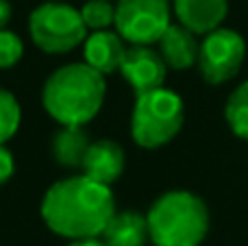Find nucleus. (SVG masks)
Returning a JSON list of instances; mask_svg holds the SVG:
<instances>
[{"label": "nucleus", "instance_id": "1", "mask_svg": "<svg viewBox=\"0 0 248 246\" xmlns=\"http://www.w3.org/2000/svg\"><path fill=\"white\" fill-rule=\"evenodd\" d=\"M42 220L65 240L100 238L116 214L111 185L78 174L52 183L39 205Z\"/></svg>", "mask_w": 248, "mask_h": 246}, {"label": "nucleus", "instance_id": "15", "mask_svg": "<svg viewBox=\"0 0 248 246\" xmlns=\"http://www.w3.org/2000/svg\"><path fill=\"white\" fill-rule=\"evenodd\" d=\"M224 120L235 138L248 142V81L240 83L224 103Z\"/></svg>", "mask_w": 248, "mask_h": 246}, {"label": "nucleus", "instance_id": "7", "mask_svg": "<svg viewBox=\"0 0 248 246\" xmlns=\"http://www.w3.org/2000/svg\"><path fill=\"white\" fill-rule=\"evenodd\" d=\"M170 24L166 0H116L113 29L131 46H153Z\"/></svg>", "mask_w": 248, "mask_h": 246}, {"label": "nucleus", "instance_id": "13", "mask_svg": "<svg viewBox=\"0 0 248 246\" xmlns=\"http://www.w3.org/2000/svg\"><path fill=\"white\" fill-rule=\"evenodd\" d=\"M100 238L107 246H144L150 240L146 216L135 209H116Z\"/></svg>", "mask_w": 248, "mask_h": 246}, {"label": "nucleus", "instance_id": "10", "mask_svg": "<svg viewBox=\"0 0 248 246\" xmlns=\"http://www.w3.org/2000/svg\"><path fill=\"white\" fill-rule=\"evenodd\" d=\"M179 24L196 35H207L220 29L229 15V0H172Z\"/></svg>", "mask_w": 248, "mask_h": 246}, {"label": "nucleus", "instance_id": "20", "mask_svg": "<svg viewBox=\"0 0 248 246\" xmlns=\"http://www.w3.org/2000/svg\"><path fill=\"white\" fill-rule=\"evenodd\" d=\"M13 17V7L9 0H0V29H7V24Z\"/></svg>", "mask_w": 248, "mask_h": 246}, {"label": "nucleus", "instance_id": "18", "mask_svg": "<svg viewBox=\"0 0 248 246\" xmlns=\"http://www.w3.org/2000/svg\"><path fill=\"white\" fill-rule=\"evenodd\" d=\"M24 55V42L13 31L0 29V70H9L20 63Z\"/></svg>", "mask_w": 248, "mask_h": 246}, {"label": "nucleus", "instance_id": "9", "mask_svg": "<svg viewBox=\"0 0 248 246\" xmlns=\"http://www.w3.org/2000/svg\"><path fill=\"white\" fill-rule=\"evenodd\" d=\"M124 166H126V157H124V148L116 139H96L90 144L83 159V174L98 183L111 185L122 177Z\"/></svg>", "mask_w": 248, "mask_h": 246}, {"label": "nucleus", "instance_id": "5", "mask_svg": "<svg viewBox=\"0 0 248 246\" xmlns=\"http://www.w3.org/2000/svg\"><path fill=\"white\" fill-rule=\"evenodd\" d=\"M29 35L46 55L72 52L87 39V26L81 11L61 0H46L29 15Z\"/></svg>", "mask_w": 248, "mask_h": 246}, {"label": "nucleus", "instance_id": "22", "mask_svg": "<svg viewBox=\"0 0 248 246\" xmlns=\"http://www.w3.org/2000/svg\"><path fill=\"white\" fill-rule=\"evenodd\" d=\"M166 2H172V0H166Z\"/></svg>", "mask_w": 248, "mask_h": 246}, {"label": "nucleus", "instance_id": "21", "mask_svg": "<svg viewBox=\"0 0 248 246\" xmlns=\"http://www.w3.org/2000/svg\"><path fill=\"white\" fill-rule=\"evenodd\" d=\"M68 246H107L98 238H85V240H70Z\"/></svg>", "mask_w": 248, "mask_h": 246}, {"label": "nucleus", "instance_id": "14", "mask_svg": "<svg viewBox=\"0 0 248 246\" xmlns=\"http://www.w3.org/2000/svg\"><path fill=\"white\" fill-rule=\"evenodd\" d=\"M92 139L85 126H61L50 144V153L61 168H81Z\"/></svg>", "mask_w": 248, "mask_h": 246}, {"label": "nucleus", "instance_id": "11", "mask_svg": "<svg viewBox=\"0 0 248 246\" xmlns=\"http://www.w3.org/2000/svg\"><path fill=\"white\" fill-rule=\"evenodd\" d=\"M124 55H126V42L118 35V31H94L83 42V61L105 77L120 70Z\"/></svg>", "mask_w": 248, "mask_h": 246}, {"label": "nucleus", "instance_id": "6", "mask_svg": "<svg viewBox=\"0 0 248 246\" xmlns=\"http://www.w3.org/2000/svg\"><path fill=\"white\" fill-rule=\"evenodd\" d=\"M246 61V39L233 29H220L202 35L198 50V72L209 85H224L240 74Z\"/></svg>", "mask_w": 248, "mask_h": 246}, {"label": "nucleus", "instance_id": "12", "mask_svg": "<svg viewBox=\"0 0 248 246\" xmlns=\"http://www.w3.org/2000/svg\"><path fill=\"white\" fill-rule=\"evenodd\" d=\"M159 55L163 57L166 65L170 70H189L196 65L198 61V50H201V42L194 31H189L183 24H170L166 33L159 39Z\"/></svg>", "mask_w": 248, "mask_h": 246}, {"label": "nucleus", "instance_id": "16", "mask_svg": "<svg viewBox=\"0 0 248 246\" xmlns=\"http://www.w3.org/2000/svg\"><path fill=\"white\" fill-rule=\"evenodd\" d=\"M22 124V107L9 90L0 87V144H7Z\"/></svg>", "mask_w": 248, "mask_h": 246}, {"label": "nucleus", "instance_id": "17", "mask_svg": "<svg viewBox=\"0 0 248 246\" xmlns=\"http://www.w3.org/2000/svg\"><path fill=\"white\" fill-rule=\"evenodd\" d=\"M78 11H81L85 26L92 31H105L113 26V20H116V2L113 0H87Z\"/></svg>", "mask_w": 248, "mask_h": 246}, {"label": "nucleus", "instance_id": "4", "mask_svg": "<svg viewBox=\"0 0 248 246\" xmlns=\"http://www.w3.org/2000/svg\"><path fill=\"white\" fill-rule=\"evenodd\" d=\"M185 122V105L176 92L159 87L135 96L131 111V138L140 148L155 151L170 144Z\"/></svg>", "mask_w": 248, "mask_h": 246}, {"label": "nucleus", "instance_id": "2", "mask_svg": "<svg viewBox=\"0 0 248 246\" xmlns=\"http://www.w3.org/2000/svg\"><path fill=\"white\" fill-rule=\"evenodd\" d=\"M105 96V74L78 61L57 68L44 81L42 107L61 126H85L100 113Z\"/></svg>", "mask_w": 248, "mask_h": 246}, {"label": "nucleus", "instance_id": "19", "mask_svg": "<svg viewBox=\"0 0 248 246\" xmlns=\"http://www.w3.org/2000/svg\"><path fill=\"white\" fill-rule=\"evenodd\" d=\"M16 172V159H13V153L7 148V144H0V185L9 181Z\"/></svg>", "mask_w": 248, "mask_h": 246}, {"label": "nucleus", "instance_id": "3", "mask_svg": "<svg viewBox=\"0 0 248 246\" xmlns=\"http://www.w3.org/2000/svg\"><path fill=\"white\" fill-rule=\"evenodd\" d=\"M155 246H201L211 227L207 203L189 190L163 192L146 214Z\"/></svg>", "mask_w": 248, "mask_h": 246}, {"label": "nucleus", "instance_id": "8", "mask_svg": "<svg viewBox=\"0 0 248 246\" xmlns=\"http://www.w3.org/2000/svg\"><path fill=\"white\" fill-rule=\"evenodd\" d=\"M120 74L137 96L163 87L168 77V65L159 55V50H153L150 46H131L126 48Z\"/></svg>", "mask_w": 248, "mask_h": 246}]
</instances>
